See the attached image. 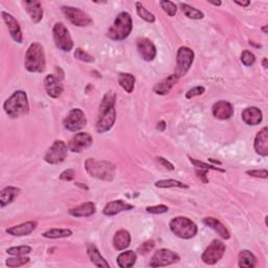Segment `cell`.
I'll return each mask as SVG.
<instances>
[{
	"label": "cell",
	"instance_id": "obj_1",
	"mask_svg": "<svg viewBox=\"0 0 268 268\" xmlns=\"http://www.w3.org/2000/svg\"><path fill=\"white\" fill-rule=\"evenodd\" d=\"M116 94L112 91L107 92L100 106L99 118L97 120V130L99 133H105L109 131L116 123Z\"/></svg>",
	"mask_w": 268,
	"mask_h": 268
},
{
	"label": "cell",
	"instance_id": "obj_2",
	"mask_svg": "<svg viewBox=\"0 0 268 268\" xmlns=\"http://www.w3.org/2000/svg\"><path fill=\"white\" fill-rule=\"evenodd\" d=\"M3 109L5 113L12 119H16L28 114L30 111V104L27 93L22 90L15 91L4 102Z\"/></svg>",
	"mask_w": 268,
	"mask_h": 268
},
{
	"label": "cell",
	"instance_id": "obj_3",
	"mask_svg": "<svg viewBox=\"0 0 268 268\" xmlns=\"http://www.w3.org/2000/svg\"><path fill=\"white\" fill-rule=\"evenodd\" d=\"M45 55L41 44L31 43L25 54L24 66L30 73H43L45 70Z\"/></svg>",
	"mask_w": 268,
	"mask_h": 268
},
{
	"label": "cell",
	"instance_id": "obj_4",
	"mask_svg": "<svg viewBox=\"0 0 268 268\" xmlns=\"http://www.w3.org/2000/svg\"><path fill=\"white\" fill-rule=\"evenodd\" d=\"M87 173L101 180L110 181L116 174V165L106 161H97L94 158H88L85 162Z\"/></svg>",
	"mask_w": 268,
	"mask_h": 268
},
{
	"label": "cell",
	"instance_id": "obj_5",
	"mask_svg": "<svg viewBox=\"0 0 268 268\" xmlns=\"http://www.w3.org/2000/svg\"><path fill=\"white\" fill-rule=\"evenodd\" d=\"M132 30V18L129 13L123 12L118 15L116 21L108 30V37L112 40L119 41L128 37Z\"/></svg>",
	"mask_w": 268,
	"mask_h": 268
},
{
	"label": "cell",
	"instance_id": "obj_6",
	"mask_svg": "<svg viewBox=\"0 0 268 268\" xmlns=\"http://www.w3.org/2000/svg\"><path fill=\"white\" fill-rule=\"evenodd\" d=\"M170 228L177 237L182 239H191L195 237L197 231H198L195 223L187 217H176L170 222Z\"/></svg>",
	"mask_w": 268,
	"mask_h": 268
},
{
	"label": "cell",
	"instance_id": "obj_7",
	"mask_svg": "<svg viewBox=\"0 0 268 268\" xmlns=\"http://www.w3.org/2000/svg\"><path fill=\"white\" fill-rule=\"evenodd\" d=\"M53 36L56 43V46L63 52H70L74 47V41L69 30L64 24L61 22H57L53 29Z\"/></svg>",
	"mask_w": 268,
	"mask_h": 268
},
{
	"label": "cell",
	"instance_id": "obj_8",
	"mask_svg": "<svg viewBox=\"0 0 268 268\" xmlns=\"http://www.w3.org/2000/svg\"><path fill=\"white\" fill-rule=\"evenodd\" d=\"M194 61V52L190 47L181 46L178 49L177 59H176V69L175 74L180 78V76L186 74L191 68Z\"/></svg>",
	"mask_w": 268,
	"mask_h": 268
},
{
	"label": "cell",
	"instance_id": "obj_9",
	"mask_svg": "<svg viewBox=\"0 0 268 268\" xmlns=\"http://www.w3.org/2000/svg\"><path fill=\"white\" fill-rule=\"evenodd\" d=\"M67 151L68 147L63 140H56L45 153L44 161L50 164H59L64 162L67 156Z\"/></svg>",
	"mask_w": 268,
	"mask_h": 268
},
{
	"label": "cell",
	"instance_id": "obj_10",
	"mask_svg": "<svg viewBox=\"0 0 268 268\" xmlns=\"http://www.w3.org/2000/svg\"><path fill=\"white\" fill-rule=\"evenodd\" d=\"M225 244L219 240H214L212 243H210L207 250L204 251L202 253V261L208 265H214L218 261L221 260V258L224 256L225 253Z\"/></svg>",
	"mask_w": 268,
	"mask_h": 268
},
{
	"label": "cell",
	"instance_id": "obj_11",
	"mask_svg": "<svg viewBox=\"0 0 268 268\" xmlns=\"http://www.w3.org/2000/svg\"><path fill=\"white\" fill-rule=\"evenodd\" d=\"M62 12L68 20L76 27H88L92 23V19L84 11L74 6H62Z\"/></svg>",
	"mask_w": 268,
	"mask_h": 268
},
{
	"label": "cell",
	"instance_id": "obj_12",
	"mask_svg": "<svg viewBox=\"0 0 268 268\" xmlns=\"http://www.w3.org/2000/svg\"><path fill=\"white\" fill-rule=\"evenodd\" d=\"M86 122L87 120L84 112L79 108H74V109H72L68 112L63 123H64L67 130L75 132L81 130L86 125Z\"/></svg>",
	"mask_w": 268,
	"mask_h": 268
},
{
	"label": "cell",
	"instance_id": "obj_13",
	"mask_svg": "<svg viewBox=\"0 0 268 268\" xmlns=\"http://www.w3.org/2000/svg\"><path fill=\"white\" fill-rule=\"evenodd\" d=\"M179 256L174 252H172L170 250H165V248H163V250L157 251L154 256L152 257L150 266L151 267H163V266H168L171 264H174L179 261Z\"/></svg>",
	"mask_w": 268,
	"mask_h": 268
},
{
	"label": "cell",
	"instance_id": "obj_14",
	"mask_svg": "<svg viewBox=\"0 0 268 268\" xmlns=\"http://www.w3.org/2000/svg\"><path fill=\"white\" fill-rule=\"evenodd\" d=\"M92 144V137L89 133L86 132H80L76 133L75 135L70 139L68 149L74 152V153H80L87 149L88 147H90Z\"/></svg>",
	"mask_w": 268,
	"mask_h": 268
},
{
	"label": "cell",
	"instance_id": "obj_15",
	"mask_svg": "<svg viewBox=\"0 0 268 268\" xmlns=\"http://www.w3.org/2000/svg\"><path fill=\"white\" fill-rule=\"evenodd\" d=\"M137 50L140 57L147 62L154 60L156 57V47L154 43L147 38H140L137 40Z\"/></svg>",
	"mask_w": 268,
	"mask_h": 268
},
{
	"label": "cell",
	"instance_id": "obj_16",
	"mask_svg": "<svg viewBox=\"0 0 268 268\" xmlns=\"http://www.w3.org/2000/svg\"><path fill=\"white\" fill-rule=\"evenodd\" d=\"M1 15H2L3 21L5 22L6 27H8V30H9L13 39H14L18 43H22V40H23L22 31H21L20 25H19L18 21L11 14H9V13L2 12Z\"/></svg>",
	"mask_w": 268,
	"mask_h": 268
},
{
	"label": "cell",
	"instance_id": "obj_17",
	"mask_svg": "<svg viewBox=\"0 0 268 268\" xmlns=\"http://www.w3.org/2000/svg\"><path fill=\"white\" fill-rule=\"evenodd\" d=\"M44 87H45V90L49 97L54 99L59 98L63 92V85L60 80L54 74L46 75L45 80H44Z\"/></svg>",
	"mask_w": 268,
	"mask_h": 268
},
{
	"label": "cell",
	"instance_id": "obj_18",
	"mask_svg": "<svg viewBox=\"0 0 268 268\" xmlns=\"http://www.w3.org/2000/svg\"><path fill=\"white\" fill-rule=\"evenodd\" d=\"M213 114L218 119H228L233 117L234 109L231 103L226 101H219L213 106Z\"/></svg>",
	"mask_w": 268,
	"mask_h": 268
},
{
	"label": "cell",
	"instance_id": "obj_19",
	"mask_svg": "<svg viewBox=\"0 0 268 268\" xmlns=\"http://www.w3.org/2000/svg\"><path fill=\"white\" fill-rule=\"evenodd\" d=\"M254 150H256L257 154L261 156L268 155V130L266 127L258 132L254 138Z\"/></svg>",
	"mask_w": 268,
	"mask_h": 268
},
{
	"label": "cell",
	"instance_id": "obj_20",
	"mask_svg": "<svg viewBox=\"0 0 268 268\" xmlns=\"http://www.w3.org/2000/svg\"><path fill=\"white\" fill-rule=\"evenodd\" d=\"M263 114L257 107H248L242 112V119L244 123L250 126H256L262 122Z\"/></svg>",
	"mask_w": 268,
	"mask_h": 268
},
{
	"label": "cell",
	"instance_id": "obj_21",
	"mask_svg": "<svg viewBox=\"0 0 268 268\" xmlns=\"http://www.w3.org/2000/svg\"><path fill=\"white\" fill-rule=\"evenodd\" d=\"M36 227H37V222L28 221V222L21 223V224L19 225H15L8 228L6 229V233L12 236H15V237H22V236H28L30 233H33Z\"/></svg>",
	"mask_w": 268,
	"mask_h": 268
},
{
	"label": "cell",
	"instance_id": "obj_22",
	"mask_svg": "<svg viewBox=\"0 0 268 268\" xmlns=\"http://www.w3.org/2000/svg\"><path fill=\"white\" fill-rule=\"evenodd\" d=\"M132 208H133V206L123 200H113L108 203L104 208L103 213L106 216H114V215H118L120 212H124V210H130Z\"/></svg>",
	"mask_w": 268,
	"mask_h": 268
},
{
	"label": "cell",
	"instance_id": "obj_23",
	"mask_svg": "<svg viewBox=\"0 0 268 268\" xmlns=\"http://www.w3.org/2000/svg\"><path fill=\"white\" fill-rule=\"evenodd\" d=\"M25 10L30 16L31 21L34 23H38L42 20L43 18V9L40 1H25L23 2Z\"/></svg>",
	"mask_w": 268,
	"mask_h": 268
},
{
	"label": "cell",
	"instance_id": "obj_24",
	"mask_svg": "<svg viewBox=\"0 0 268 268\" xmlns=\"http://www.w3.org/2000/svg\"><path fill=\"white\" fill-rule=\"evenodd\" d=\"M178 76L174 74H171L169 75L168 78L164 79L163 81L158 82L157 84H155L154 88H153V91H154L156 94H159V95H164V94H167L172 87H173L176 83L178 82Z\"/></svg>",
	"mask_w": 268,
	"mask_h": 268
},
{
	"label": "cell",
	"instance_id": "obj_25",
	"mask_svg": "<svg viewBox=\"0 0 268 268\" xmlns=\"http://www.w3.org/2000/svg\"><path fill=\"white\" fill-rule=\"evenodd\" d=\"M131 242V236L129 232H127L126 229H119L114 235L113 238V246L117 251H124L127 247L130 245Z\"/></svg>",
	"mask_w": 268,
	"mask_h": 268
},
{
	"label": "cell",
	"instance_id": "obj_26",
	"mask_svg": "<svg viewBox=\"0 0 268 268\" xmlns=\"http://www.w3.org/2000/svg\"><path fill=\"white\" fill-rule=\"evenodd\" d=\"M203 223L207 226L214 229V231L218 234L222 239L227 240L231 238V235H229V232L227 231V228L223 225L219 220L213 218V217H207V218L203 219Z\"/></svg>",
	"mask_w": 268,
	"mask_h": 268
},
{
	"label": "cell",
	"instance_id": "obj_27",
	"mask_svg": "<svg viewBox=\"0 0 268 268\" xmlns=\"http://www.w3.org/2000/svg\"><path fill=\"white\" fill-rule=\"evenodd\" d=\"M95 213V206L92 202H85L79 207L69 209V214L74 217H89Z\"/></svg>",
	"mask_w": 268,
	"mask_h": 268
},
{
	"label": "cell",
	"instance_id": "obj_28",
	"mask_svg": "<svg viewBox=\"0 0 268 268\" xmlns=\"http://www.w3.org/2000/svg\"><path fill=\"white\" fill-rule=\"evenodd\" d=\"M87 253L89 258H90L91 262L98 267H109V263H107V261L101 256L99 250L93 244H87Z\"/></svg>",
	"mask_w": 268,
	"mask_h": 268
},
{
	"label": "cell",
	"instance_id": "obj_29",
	"mask_svg": "<svg viewBox=\"0 0 268 268\" xmlns=\"http://www.w3.org/2000/svg\"><path fill=\"white\" fill-rule=\"evenodd\" d=\"M239 266L242 268H253L257 265V258L250 251H241L238 256Z\"/></svg>",
	"mask_w": 268,
	"mask_h": 268
},
{
	"label": "cell",
	"instance_id": "obj_30",
	"mask_svg": "<svg viewBox=\"0 0 268 268\" xmlns=\"http://www.w3.org/2000/svg\"><path fill=\"white\" fill-rule=\"evenodd\" d=\"M20 192V190L15 188V187H6L1 191V194H0V207L4 208L8 206L13 200H14L17 195Z\"/></svg>",
	"mask_w": 268,
	"mask_h": 268
},
{
	"label": "cell",
	"instance_id": "obj_31",
	"mask_svg": "<svg viewBox=\"0 0 268 268\" xmlns=\"http://www.w3.org/2000/svg\"><path fill=\"white\" fill-rule=\"evenodd\" d=\"M136 259V253L133 251H128L120 253L117 259V262L120 268H129L135 264Z\"/></svg>",
	"mask_w": 268,
	"mask_h": 268
},
{
	"label": "cell",
	"instance_id": "obj_32",
	"mask_svg": "<svg viewBox=\"0 0 268 268\" xmlns=\"http://www.w3.org/2000/svg\"><path fill=\"white\" fill-rule=\"evenodd\" d=\"M119 83L126 92L131 93L134 90V84H135V78L131 74L122 73L119 75Z\"/></svg>",
	"mask_w": 268,
	"mask_h": 268
},
{
	"label": "cell",
	"instance_id": "obj_33",
	"mask_svg": "<svg viewBox=\"0 0 268 268\" xmlns=\"http://www.w3.org/2000/svg\"><path fill=\"white\" fill-rule=\"evenodd\" d=\"M73 235V232L67 228H53L49 231L43 233L44 238L48 239H59V238H66L70 237Z\"/></svg>",
	"mask_w": 268,
	"mask_h": 268
},
{
	"label": "cell",
	"instance_id": "obj_34",
	"mask_svg": "<svg viewBox=\"0 0 268 268\" xmlns=\"http://www.w3.org/2000/svg\"><path fill=\"white\" fill-rule=\"evenodd\" d=\"M180 8L182 12L184 13L188 18L190 19H194V20H199V19L203 18V13L199 10H197L195 8H192V6L187 4V3H180Z\"/></svg>",
	"mask_w": 268,
	"mask_h": 268
},
{
	"label": "cell",
	"instance_id": "obj_35",
	"mask_svg": "<svg viewBox=\"0 0 268 268\" xmlns=\"http://www.w3.org/2000/svg\"><path fill=\"white\" fill-rule=\"evenodd\" d=\"M135 5H136V12H137V14L140 18L144 19L145 21L150 22V23H153L155 21L154 14H152L151 12H149L148 10H147L142 3L137 1V2H135Z\"/></svg>",
	"mask_w": 268,
	"mask_h": 268
},
{
	"label": "cell",
	"instance_id": "obj_36",
	"mask_svg": "<svg viewBox=\"0 0 268 268\" xmlns=\"http://www.w3.org/2000/svg\"><path fill=\"white\" fill-rule=\"evenodd\" d=\"M156 188H162V189H167V188H189L187 184H184L181 181H178L175 179H165V180H159L155 182Z\"/></svg>",
	"mask_w": 268,
	"mask_h": 268
},
{
	"label": "cell",
	"instance_id": "obj_37",
	"mask_svg": "<svg viewBox=\"0 0 268 268\" xmlns=\"http://www.w3.org/2000/svg\"><path fill=\"white\" fill-rule=\"evenodd\" d=\"M31 252V247L28 245H22V246H17V247H11L9 248L6 253L12 256H25Z\"/></svg>",
	"mask_w": 268,
	"mask_h": 268
},
{
	"label": "cell",
	"instance_id": "obj_38",
	"mask_svg": "<svg viewBox=\"0 0 268 268\" xmlns=\"http://www.w3.org/2000/svg\"><path fill=\"white\" fill-rule=\"evenodd\" d=\"M30 262V259L25 256H16V258H10L6 260V265L9 267H19Z\"/></svg>",
	"mask_w": 268,
	"mask_h": 268
},
{
	"label": "cell",
	"instance_id": "obj_39",
	"mask_svg": "<svg viewBox=\"0 0 268 268\" xmlns=\"http://www.w3.org/2000/svg\"><path fill=\"white\" fill-rule=\"evenodd\" d=\"M241 61L245 66H252L256 62V57L250 50H243L241 54Z\"/></svg>",
	"mask_w": 268,
	"mask_h": 268
},
{
	"label": "cell",
	"instance_id": "obj_40",
	"mask_svg": "<svg viewBox=\"0 0 268 268\" xmlns=\"http://www.w3.org/2000/svg\"><path fill=\"white\" fill-rule=\"evenodd\" d=\"M159 4L162 5V8L164 9V11L167 13V14L171 17H173L176 15L177 13V5L172 2V1H161Z\"/></svg>",
	"mask_w": 268,
	"mask_h": 268
},
{
	"label": "cell",
	"instance_id": "obj_41",
	"mask_svg": "<svg viewBox=\"0 0 268 268\" xmlns=\"http://www.w3.org/2000/svg\"><path fill=\"white\" fill-rule=\"evenodd\" d=\"M74 58H76L80 61H83V62H87V63H91L94 61L93 57H91L89 54H87L86 52H84V50L81 49V48H76L75 52H74Z\"/></svg>",
	"mask_w": 268,
	"mask_h": 268
},
{
	"label": "cell",
	"instance_id": "obj_42",
	"mask_svg": "<svg viewBox=\"0 0 268 268\" xmlns=\"http://www.w3.org/2000/svg\"><path fill=\"white\" fill-rule=\"evenodd\" d=\"M190 162L192 163L196 168H199V169H202V170H215V171H220V172H224V170H221L219 168H216L214 167V165H210V164H204L202 162H199V161H196V159L194 158H191L190 157Z\"/></svg>",
	"mask_w": 268,
	"mask_h": 268
},
{
	"label": "cell",
	"instance_id": "obj_43",
	"mask_svg": "<svg viewBox=\"0 0 268 268\" xmlns=\"http://www.w3.org/2000/svg\"><path fill=\"white\" fill-rule=\"evenodd\" d=\"M146 209H147V212H148V213L155 214V215H161V214L167 213L169 210V208L167 206H164V204H161V206L148 207Z\"/></svg>",
	"mask_w": 268,
	"mask_h": 268
},
{
	"label": "cell",
	"instance_id": "obj_44",
	"mask_svg": "<svg viewBox=\"0 0 268 268\" xmlns=\"http://www.w3.org/2000/svg\"><path fill=\"white\" fill-rule=\"evenodd\" d=\"M154 246H155L154 241H152V240L147 241L137 248V252L139 253H142V254H146V253H148L149 252H151L153 248H154Z\"/></svg>",
	"mask_w": 268,
	"mask_h": 268
},
{
	"label": "cell",
	"instance_id": "obj_45",
	"mask_svg": "<svg viewBox=\"0 0 268 268\" xmlns=\"http://www.w3.org/2000/svg\"><path fill=\"white\" fill-rule=\"evenodd\" d=\"M204 91H206V89H204L203 86L194 87L192 89H190V90L187 92L186 98L187 99H192L194 97H197V95H201Z\"/></svg>",
	"mask_w": 268,
	"mask_h": 268
},
{
	"label": "cell",
	"instance_id": "obj_46",
	"mask_svg": "<svg viewBox=\"0 0 268 268\" xmlns=\"http://www.w3.org/2000/svg\"><path fill=\"white\" fill-rule=\"evenodd\" d=\"M247 175H251L253 177H257V178H267L268 176V172L267 170H252V171H246Z\"/></svg>",
	"mask_w": 268,
	"mask_h": 268
},
{
	"label": "cell",
	"instance_id": "obj_47",
	"mask_svg": "<svg viewBox=\"0 0 268 268\" xmlns=\"http://www.w3.org/2000/svg\"><path fill=\"white\" fill-rule=\"evenodd\" d=\"M74 178V171L73 169H67L64 172H62L60 175V179L64 181H70Z\"/></svg>",
	"mask_w": 268,
	"mask_h": 268
},
{
	"label": "cell",
	"instance_id": "obj_48",
	"mask_svg": "<svg viewBox=\"0 0 268 268\" xmlns=\"http://www.w3.org/2000/svg\"><path fill=\"white\" fill-rule=\"evenodd\" d=\"M157 159V161L159 162V163H161L163 165H164V167L165 168V169H168V170H171V171H173L174 170V165L173 164H172L170 162H168L167 161V159H165V158H164V157H161V156H159V157H157L156 158Z\"/></svg>",
	"mask_w": 268,
	"mask_h": 268
},
{
	"label": "cell",
	"instance_id": "obj_49",
	"mask_svg": "<svg viewBox=\"0 0 268 268\" xmlns=\"http://www.w3.org/2000/svg\"><path fill=\"white\" fill-rule=\"evenodd\" d=\"M158 130H161V131H164L165 129V123L164 122V120H162V122H159L158 123Z\"/></svg>",
	"mask_w": 268,
	"mask_h": 268
},
{
	"label": "cell",
	"instance_id": "obj_50",
	"mask_svg": "<svg viewBox=\"0 0 268 268\" xmlns=\"http://www.w3.org/2000/svg\"><path fill=\"white\" fill-rule=\"evenodd\" d=\"M235 3H236V4H238V5H240V6H243V8H245V6H248V5L251 4V2H250V1H246V2H239V1H235Z\"/></svg>",
	"mask_w": 268,
	"mask_h": 268
},
{
	"label": "cell",
	"instance_id": "obj_51",
	"mask_svg": "<svg viewBox=\"0 0 268 268\" xmlns=\"http://www.w3.org/2000/svg\"><path fill=\"white\" fill-rule=\"evenodd\" d=\"M263 66H264V68H267V59L266 58H264V60H263Z\"/></svg>",
	"mask_w": 268,
	"mask_h": 268
},
{
	"label": "cell",
	"instance_id": "obj_52",
	"mask_svg": "<svg viewBox=\"0 0 268 268\" xmlns=\"http://www.w3.org/2000/svg\"><path fill=\"white\" fill-rule=\"evenodd\" d=\"M209 3L214 4V5H220L221 4V2H210V1H209Z\"/></svg>",
	"mask_w": 268,
	"mask_h": 268
},
{
	"label": "cell",
	"instance_id": "obj_53",
	"mask_svg": "<svg viewBox=\"0 0 268 268\" xmlns=\"http://www.w3.org/2000/svg\"><path fill=\"white\" fill-rule=\"evenodd\" d=\"M263 30H264L265 34H267V25H265V27L263 28Z\"/></svg>",
	"mask_w": 268,
	"mask_h": 268
}]
</instances>
